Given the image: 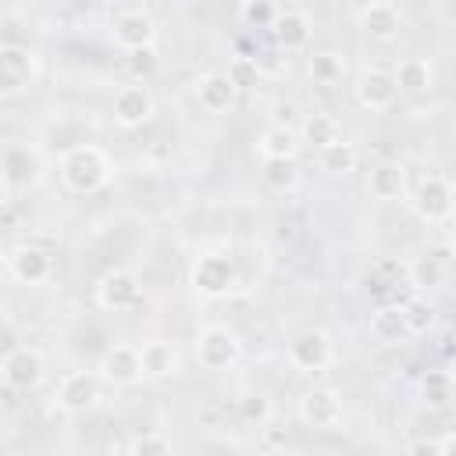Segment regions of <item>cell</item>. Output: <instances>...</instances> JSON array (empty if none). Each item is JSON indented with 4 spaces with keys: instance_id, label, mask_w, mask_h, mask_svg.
Instances as JSON below:
<instances>
[{
    "instance_id": "4316f807",
    "label": "cell",
    "mask_w": 456,
    "mask_h": 456,
    "mask_svg": "<svg viewBox=\"0 0 456 456\" xmlns=\"http://www.w3.org/2000/svg\"><path fill=\"white\" fill-rule=\"evenodd\" d=\"M370 335H374L378 342H403V338H406V324H403L399 303H381V306L370 314Z\"/></svg>"
},
{
    "instance_id": "4dcf8cb0",
    "label": "cell",
    "mask_w": 456,
    "mask_h": 456,
    "mask_svg": "<svg viewBox=\"0 0 456 456\" xmlns=\"http://www.w3.org/2000/svg\"><path fill=\"white\" fill-rule=\"evenodd\" d=\"M271 413H274V406H271V399H267L264 392H246V395L239 399V417H242V424L264 428V424L271 420Z\"/></svg>"
},
{
    "instance_id": "83f0119b",
    "label": "cell",
    "mask_w": 456,
    "mask_h": 456,
    "mask_svg": "<svg viewBox=\"0 0 456 456\" xmlns=\"http://www.w3.org/2000/svg\"><path fill=\"white\" fill-rule=\"evenodd\" d=\"M356 164H360V150L353 146V142H346V139H338V142H331V146H324L321 150V171L324 175H349V171H356Z\"/></svg>"
},
{
    "instance_id": "6da1fadb",
    "label": "cell",
    "mask_w": 456,
    "mask_h": 456,
    "mask_svg": "<svg viewBox=\"0 0 456 456\" xmlns=\"http://www.w3.org/2000/svg\"><path fill=\"white\" fill-rule=\"evenodd\" d=\"M110 157L100 150V146H93V142H78V146H71L68 153H64V160H61V178H64V185L71 189V192H96V189H103L107 182H110Z\"/></svg>"
},
{
    "instance_id": "e0dca14e",
    "label": "cell",
    "mask_w": 456,
    "mask_h": 456,
    "mask_svg": "<svg viewBox=\"0 0 456 456\" xmlns=\"http://www.w3.org/2000/svg\"><path fill=\"white\" fill-rule=\"evenodd\" d=\"M7 271H11L18 281H25V285H39V281L50 278L53 256H50L46 249H39V246H18V249L7 256Z\"/></svg>"
},
{
    "instance_id": "9a60e30c",
    "label": "cell",
    "mask_w": 456,
    "mask_h": 456,
    "mask_svg": "<svg viewBox=\"0 0 456 456\" xmlns=\"http://www.w3.org/2000/svg\"><path fill=\"white\" fill-rule=\"evenodd\" d=\"M356 25H360V32L370 36L374 43H392V39L399 36V28H403V18H399V11H395L388 0H367V7L360 11Z\"/></svg>"
},
{
    "instance_id": "7402d4cb",
    "label": "cell",
    "mask_w": 456,
    "mask_h": 456,
    "mask_svg": "<svg viewBox=\"0 0 456 456\" xmlns=\"http://www.w3.org/2000/svg\"><path fill=\"white\" fill-rule=\"evenodd\" d=\"M392 78H395L399 93H413V96H420V93H428V89L435 86V68H431L428 57H403V61L395 64Z\"/></svg>"
},
{
    "instance_id": "9c48e42d",
    "label": "cell",
    "mask_w": 456,
    "mask_h": 456,
    "mask_svg": "<svg viewBox=\"0 0 456 456\" xmlns=\"http://www.w3.org/2000/svg\"><path fill=\"white\" fill-rule=\"evenodd\" d=\"M353 89H356V103L370 114H381L399 100V86H395L392 71H385V68H363Z\"/></svg>"
},
{
    "instance_id": "44dd1931",
    "label": "cell",
    "mask_w": 456,
    "mask_h": 456,
    "mask_svg": "<svg viewBox=\"0 0 456 456\" xmlns=\"http://www.w3.org/2000/svg\"><path fill=\"white\" fill-rule=\"evenodd\" d=\"M310 32H314V21L303 14V11H278L274 25H271V36L278 46L285 50H299L310 43Z\"/></svg>"
},
{
    "instance_id": "ba28073f",
    "label": "cell",
    "mask_w": 456,
    "mask_h": 456,
    "mask_svg": "<svg viewBox=\"0 0 456 456\" xmlns=\"http://www.w3.org/2000/svg\"><path fill=\"white\" fill-rule=\"evenodd\" d=\"M299 420L306 428H317V431L338 428V420H342V399H338V392L328 388V385L306 388L299 395Z\"/></svg>"
},
{
    "instance_id": "7a4b0ae2",
    "label": "cell",
    "mask_w": 456,
    "mask_h": 456,
    "mask_svg": "<svg viewBox=\"0 0 456 456\" xmlns=\"http://www.w3.org/2000/svg\"><path fill=\"white\" fill-rule=\"evenodd\" d=\"M242 356V342L228 324H207L196 331V360L203 370H228Z\"/></svg>"
},
{
    "instance_id": "5b68a950",
    "label": "cell",
    "mask_w": 456,
    "mask_h": 456,
    "mask_svg": "<svg viewBox=\"0 0 456 456\" xmlns=\"http://www.w3.org/2000/svg\"><path fill=\"white\" fill-rule=\"evenodd\" d=\"M36 75H39V57L28 46H18V43L0 46V93L4 96L28 89Z\"/></svg>"
},
{
    "instance_id": "d6986e66",
    "label": "cell",
    "mask_w": 456,
    "mask_h": 456,
    "mask_svg": "<svg viewBox=\"0 0 456 456\" xmlns=\"http://www.w3.org/2000/svg\"><path fill=\"white\" fill-rule=\"evenodd\" d=\"M235 96H239V89H235V82L228 78V71H207V75L196 82V100H200V107L210 110V114L228 110V107L235 103Z\"/></svg>"
},
{
    "instance_id": "52a82bcc",
    "label": "cell",
    "mask_w": 456,
    "mask_h": 456,
    "mask_svg": "<svg viewBox=\"0 0 456 456\" xmlns=\"http://www.w3.org/2000/svg\"><path fill=\"white\" fill-rule=\"evenodd\" d=\"M57 406L64 413H86L96 406L100 399V378L93 370H68L61 381H57V392H53Z\"/></svg>"
},
{
    "instance_id": "d4e9b609",
    "label": "cell",
    "mask_w": 456,
    "mask_h": 456,
    "mask_svg": "<svg viewBox=\"0 0 456 456\" xmlns=\"http://www.w3.org/2000/svg\"><path fill=\"white\" fill-rule=\"evenodd\" d=\"M299 139H303V142H310V146H317V150H324V146H331V142H338V139H342V125H338V118H335V114L317 110V114H306V118H303Z\"/></svg>"
},
{
    "instance_id": "ac0fdd59",
    "label": "cell",
    "mask_w": 456,
    "mask_h": 456,
    "mask_svg": "<svg viewBox=\"0 0 456 456\" xmlns=\"http://www.w3.org/2000/svg\"><path fill=\"white\" fill-rule=\"evenodd\" d=\"M139 363H142V378H157V381H164V378H175L178 374V349H175V342H167V338H150V342H142L139 346Z\"/></svg>"
},
{
    "instance_id": "d590c367",
    "label": "cell",
    "mask_w": 456,
    "mask_h": 456,
    "mask_svg": "<svg viewBox=\"0 0 456 456\" xmlns=\"http://www.w3.org/2000/svg\"><path fill=\"white\" fill-rule=\"evenodd\" d=\"M292 114H296L292 103H278V107H274V121H281V125H292Z\"/></svg>"
},
{
    "instance_id": "f1b7e54d",
    "label": "cell",
    "mask_w": 456,
    "mask_h": 456,
    "mask_svg": "<svg viewBox=\"0 0 456 456\" xmlns=\"http://www.w3.org/2000/svg\"><path fill=\"white\" fill-rule=\"evenodd\" d=\"M452 374L449 370H428L424 378H420V395H424V403L431 406V410H445L449 403H452Z\"/></svg>"
},
{
    "instance_id": "4fadbf2b",
    "label": "cell",
    "mask_w": 456,
    "mask_h": 456,
    "mask_svg": "<svg viewBox=\"0 0 456 456\" xmlns=\"http://www.w3.org/2000/svg\"><path fill=\"white\" fill-rule=\"evenodd\" d=\"M150 118H153V93H150V86H142V82L121 86L118 96H114V121L132 132V128H142Z\"/></svg>"
},
{
    "instance_id": "5bb4252c",
    "label": "cell",
    "mask_w": 456,
    "mask_h": 456,
    "mask_svg": "<svg viewBox=\"0 0 456 456\" xmlns=\"http://www.w3.org/2000/svg\"><path fill=\"white\" fill-rule=\"evenodd\" d=\"M110 39L121 46V50H146L153 46L157 39V25L146 11H121L114 21H110Z\"/></svg>"
},
{
    "instance_id": "603a6c76",
    "label": "cell",
    "mask_w": 456,
    "mask_h": 456,
    "mask_svg": "<svg viewBox=\"0 0 456 456\" xmlns=\"http://www.w3.org/2000/svg\"><path fill=\"white\" fill-rule=\"evenodd\" d=\"M299 132L292 125H281V121H271L260 135H256V153L260 157H296L299 153Z\"/></svg>"
},
{
    "instance_id": "30bf717a",
    "label": "cell",
    "mask_w": 456,
    "mask_h": 456,
    "mask_svg": "<svg viewBox=\"0 0 456 456\" xmlns=\"http://www.w3.org/2000/svg\"><path fill=\"white\" fill-rule=\"evenodd\" d=\"M413 214L428 224H442L452 214V185L442 175H428L413 192Z\"/></svg>"
},
{
    "instance_id": "e575fe53",
    "label": "cell",
    "mask_w": 456,
    "mask_h": 456,
    "mask_svg": "<svg viewBox=\"0 0 456 456\" xmlns=\"http://www.w3.org/2000/svg\"><path fill=\"white\" fill-rule=\"evenodd\" d=\"M153 68H157V61H153V46H146V50H132V71H135V75L150 78Z\"/></svg>"
},
{
    "instance_id": "f546056e",
    "label": "cell",
    "mask_w": 456,
    "mask_h": 456,
    "mask_svg": "<svg viewBox=\"0 0 456 456\" xmlns=\"http://www.w3.org/2000/svg\"><path fill=\"white\" fill-rule=\"evenodd\" d=\"M306 71H310V78H314L317 86H335V82L342 78L346 64H342V57H338V53H331V50H321V53H314V57H310Z\"/></svg>"
},
{
    "instance_id": "ffe728a7",
    "label": "cell",
    "mask_w": 456,
    "mask_h": 456,
    "mask_svg": "<svg viewBox=\"0 0 456 456\" xmlns=\"http://www.w3.org/2000/svg\"><path fill=\"white\" fill-rule=\"evenodd\" d=\"M445 274H449V256L445 253H424V256H413L406 264V285L424 292V289H442L445 285Z\"/></svg>"
},
{
    "instance_id": "484cf974",
    "label": "cell",
    "mask_w": 456,
    "mask_h": 456,
    "mask_svg": "<svg viewBox=\"0 0 456 456\" xmlns=\"http://www.w3.org/2000/svg\"><path fill=\"white\" fill-rule=\"evenodd\" d=\"M399 314H403V324H406V335H428L431 328H435V321H438V310H435V303H428L424 296H406V299H399Z\"/></svg>"
},
{
    "instance_id": "836d02e7",
    "label": "cell",
    "mask_w": 456,
    "mask_h": 456,
    "mask_svg": "<svg viewBox=\"0 0 456 456\" xmlns=\"http://www.w3.org/2000/svg\"><path fill=\"white\" fill-rule=\"evenodd\" d=\"M228 78L235 82V89H249V86H256L260 68H256V61H249V57H235V61L228 64Z\"/></svg>"
},
{
    "instance_id": "cb8c5ba5",
    "label": "cell",
    "mask_w": 456,
    "mask_h": 456,
    "mask_svg": "<svg viewBox=\"0 0 456 456\" xmlns=\"http://www.w3.org/2000/svg\"><path fill=\"white\" fill-rule=\"evenodd\" d=\"M260 178L271 192H292L299 185V164L296 157H264Z\"/></svg>"
},
{
    "instance_id": "3957f363",
    "label": "cell",
    "mask_w": 456,
    "mask_h": 456,
    "mask_svg": "<svg viewBox=\"0 0 456 456\" xmlns=\"http://www.w3.org/2000/svg\"><path fill=\"white\" fill-rule=\"evenodd\" d=\"M43 374H46V363L32 346H14L0 356V381L11 392H32L43 381Z\"/></svg>"
},
{
    "instance_id": "277c9868",
    "label": "cell",
    "mask_w": 456,
    "mask_h": 456,
    "mask_svg": "<svg viewBox=\"0 0 456 456\" xmlns=\"http://www.w3.org/2000/svg\"><path fill=\"white\" fill-rule=\"evenodd\" d=\"M192 289L207 299H221L235 289V264L232 256L224 253H203L196 264H192V274H189Z\"/></svg>"
},
{
    "instance_id": "74e56055",
    "label": "cell",
    "mask_w": 456,
    "mask_h": 456,
    "mask_svg": "<svg viewBox=\"0 0 456 456\" xmlns=\"http://www.w3.org/2000/svg\"><path fill=\"white\" fill-rule=\"evenodd\" d=\"M4 274H7V253L0 249V278H4Z\"/></svg>"
},
{
    "instance_id": "d6a6232c",
    "label": "cell",
    "mask_w": 456,
    "mask_h": 456,
    "mask_svg": "<svg viewBox=\"0 0 456 456\" xmlns=\"http://www.w3.org/2000/svg\"><path fill=\"white\" fill-rule=\"evenodd\" d=\"M125 449L135 452V456H160V452H171V438L160 435V431H146V435L132 438Z\"/></svg>"
},
{
    "instance_id": "7c38bea8",
    "label": "cell",
    "mask_w": 456,
    "mask_h": 456,
    "mask_svg": "<svg viewBox=\"0 0 456 456\" xmlns=\"http://www.w3.org/2000/svg\"><path fill=\"white\" fill-rule=\"evenodd\" d=\"M139 296H142L139 278H135L132 271H125V267L107 271V274L100 278V285H96V303H100L103 310H110V314L132 310V306L139 303Z\"/></svg>"
},
{
    "instance_id": "8992f818",
    "label": "cell",
    "mask_w": 456,
    "mask_h": 456,
    "mask_svg": "<svg viewBox=\"0 0 456 456\" xmlns=\"http://www.w3.org/2000/svg\"><path fill=\"white\" fill-rule=\"evenodd\" d=\"M289 363L314 374V370H324L331 363V338L324 328H303L292 335L289 342Z\"/></svg>"
},
{
    "instance_id": "8d00e7d4",
    "label": "cell",
    "mask_w": 456,
    "mask_h": 456,
    "mask_svg": "<svg viewBox=\"0 0 456 456\" xmlns=\"http://www.w3.org/2000/svg\"><path fill=\"white\" fill-rule=\"evenodd\" d=\"M7 196H11V185H7V178L0 175V210H4V203H7Z\"/></svg>"
},
{
    "instance_id": "2e32d148",
    "label": "cell",
    "mask_w": 456,
    "mask_h": 456,
    "mask_svg": "<svg viewBox=\"0 0 456 456\" xmlns=\"http://www.w3.org/2000/svg\"><path fill=\"white\" fill-rule=\"evenodd\" d=\"M367 192L374 200H403L406 196V164L403 160H378L370 171H367Z\"/></svg>"
},
{
    "instance_id": "8fae6325",
    "label": "cell",
    "mask_w": 456,
    "mask_h": 456,
    "mask_svg": "<svg viewBox=\"0 0 456 456\" xmlns=\"http://www.w3.org/2000/svg\"><path fill=\"white\" fill-rule=\"evenodd\" d=\"M96 378L107 381V385H135L142 378V363H139V346H128V342H114L103 356H100V367H96Z\"/></svg>"
},
{
    "instance_id": "1f68e13d",
    "label": "cell",
    "mask_w": 456,
    "mask_h": 456,
    "mask_svg": "<svg viewBox=\"0 0 456 456\" xmlns=\"http://www.w3.org/2000/svg\"><path fill=\"white\" fill-rule=\"evenodd\" d=\"M239 18L249 28H271L278 18V4L274 0H242L239 4Z\"/></svg>"
}]
</instances>
